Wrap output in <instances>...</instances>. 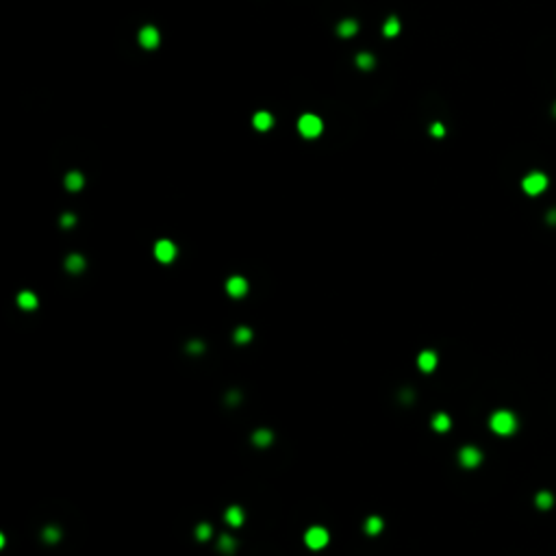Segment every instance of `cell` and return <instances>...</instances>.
Listing matches in <instances>:
<instances>
[{"label":"cell","mask_w":556,"mask_h":556,"mask_svg":"<svg viewBox=\"0 0 556 556\" xmlns=\"http://www.w3.org/2000/svg\"><path fill=\"white\" fill-rule=\"evenodd\" d=\"M328 541H331V535H328V530L322 528V526H313V528H309L307 535H304V543H307L311 550L326 548Z\"/></svg>","instance_id":"3957f363"},{"label":"cell","mask_w":556,"mask_h":556,"mask_svg":"<svg viewBox=\"0 0 556 556\" xmlns=\"http://www.w3.org/2000/svg\"><path fill=\"white\" fill-rule=\"evenodd\" d=\"M83 174L81 172H70L68 176H65V187H68L70 191H79L83 187Z\"/></svg>","instance_id":"5bb4252c"},{"label":"cell","mask_w":556,"mask_h":556,"mask_svg":"<svg viewBox=\"0 0 556 556\" xmlns=\"http://www.w3.org/2000/svg\"><path fill=\"white\" fill-rule=\"evenodd\" d=\"M44 537H46V541H57L59 539V530L57 528H46Z\"/></svg>","instance_id":"d4e9b609"},{"label":"cell","mask_w":556,"mask_h":556,"mask_svg":"<svg viewBox=\"0 0 556 556\" xmlns=\"http://www.w3.org/2000/svg\"><path fill=\"white\" fill-rule=\"evenodd\" d=\"M356 28H358V24L354 22V20H343L341 24H339V35H341V37H352V35L356 33Z\"/></svg>","instance_id":"ac0fdd59"},{"label":"cell","mask_w":556,"mask_h":556,"mask_svg":"<svg viewBox=\"0 0 556 556\" xmlns=\"http://www.w3.org/2000/svg\"><path fill=\"white\" fill-rule=\"evenodd\" d=\"M226 294L230 298H243L248 294V280L241 276H232L226 280Z\"/></svg>","instance_id":"52a82bcc"},{"label":"cell","mask_w":556,"mask_h":556,"mask_svg":"<svg viewBox=\"0 0 556 556\" xmlns=\"http://www.w3.org/2000/svg\"><path fill=\"white\" fill-rule=\"evenodd\" d=\"M548 222L556 224V209H554V211H550V215H548Z\"/></svg>","instance_id":"83f0119b"},{"label":"cell","mask_w":556,"mask_h":556,"mask_svg":"<svg viewBox=\"0 0 556 556\" xmlns=\"http://www.w3.org/2000/svg\"><path fill=\"white\" fill-rule=\"evenodd\" d=\"M356 63H358V68H361V70H372L374 57L369 55V52H361V55L356 57Z\"/></svg>","instance_id":"44dd1931"},{"label":"cell","mask_w":556,"mask_h":556,"mask_svg":"<svg viewBox=\"0 0 556 556\" xmlns=\"http://www.w3.org/2000/svg\"><path fill=\"white\" fill-rule=\"evenodd\" d=\"M537 506H539L541 511H548V509H552V504H554V495L550 493V491H541V493H537Z\"/></svg>","instance_id":"e0dca14e"},{"label":"cell","mask_w":556,"mask_h":556,"mask_svg":"<svg viewBox=\"0 0 556 556\" xmlns=\"http://www.w3.org/2000/svg\"><path fill=\"white\" fill-rule=\"evenodd\" d=\"M224 519L232 526V528H239V526L243 524V511L239 509V506H230V509H226Z\"/></svg>","instance_id":"8fae6325"},{"label":"cell","mask_w":556,"mask_h":556,"mask_svg":"<svg viewBox=\"0 0 556 556\" xmlns=\"http://www.w3.org/2000/svg\"><path fill=\"white\" fill-rule=\"evenodd\" d=\"M298 128H300V133L304 137H309V139H313V137H318L322 133V119L318 115H313V113H307V115L300 117V122H298Z\"/></svg>","instance_id":"277c9868"},{"label":"cell","mask_w":556,"mask_h":556,"mask_svg":"<svg viewBox=\"0 0 556 556\" xmlns=\"http://www.w3.org/2000/svg\"><path fill=\"white\" fill-rule=\"evenodd\" d=\"M220 550H222V552H232V550H235V541L230 539L228 535H224V537H220Z\"/></svg>","instance_id":"603a6c76"},{"label":"cell","mask_w":556,"mask_h":556,"mask_svg":"<svg viewBox=\"0 0 556 556\" xmlns=\"http://www.w3.org/2000/svg\"><path fill=\"white\" fill-rule=\"evenodd\" d=\"M382 31H385V35H387V37H396V35L400 33V22L396 20V17H389V20H387V24H385V28H382Z\"/></svg>","instance_id":"ffe728a7"},{"label":"cell","mask_w":556,"mask_h":556,"mask_svg":"<svg viewBox=\"0 0 556 556\" xmlns=\"http://www.w3.org/2000/svg\"><path fill=\"white\" fill-rule=\"evenodd\" d=\"M196 537H198L200 541H207L209 537H211V526H209V524H200L198 530H196Z\"/></svg>","instance_id":"cb8c5ba5"},{"label":"cell","mask_w":556,"mask_h":556,"mask_svg":"<svg viewBox=\"0 0 556 556\" xmlns=\"http://www.w3.org/2000/svg\"><path fill=\"white\" fill-rule=\"evenodd\" d=\"M489 426H491L493 433L502 435V437H506V435L515 433L517 428V417L511 413V411H495V413L491 415V420H489Z\"/></svg>","instance_id":"6da1fadb"},{"label":"cell","mask_w":556,"mask_h":556,"mask_svg":"<svg viewBox=\"0 0 556 556\" xmlns=\"http://www.w3.org/2000/svg\"><path fill=\"white\" fill-rule=\"evenodd\" d=\"M450 426H452V420L445 413H437L433 417V428L437 433H445V430H450Z\"/></svg>","instance_id":"4fadbf2b"},{"label":"cell","mask_w":556,"mask_h":556,"mask_svg":"<svg viewBox=\"0 0 556 556\" xmlns=\"http://www.w3.org/2000/svg\"><path fill=\"white\" fill-rule=\"evenodd\" d=\"M250 339H252V333H250V328H237V333H235V341H237V343H248Z\"/></svg>","instance_id":"7402d4cb"},{"label":"cell","mask_w":556,"mask_h":556,"mask_svg":"<svg viewBox=\"0 0 556 556\" xmlns=\"http://www.w3.org/2000/svg\"><path fill=\"white\" fill-rule=\"evenodd\" d=\"M430 133H433L435 137H444V133H445V128H444V126H441V124H439V122H435V124H433V126H430Z\"/></svg>","instance_id":"484cf974"},{"label":"cell","mask_w":556,"mask_h":556,"mask_svg":"<svg viewBox=\"0 0 556 556\" xmlns=\"http://www.w3.org/2000/svg\"><path fill=\"white\" fill-rule=\"evenodd\" d=\"M522 187L528 196H539L548 187V176L541 174V172H530V174L522 181Z\"/></svg>","instance_id":"7a4b0ae2"},{"label":"cell","mask_w":556,"mask_h":556,"mask_svg":"<svg viewBox=\"0 0 556 556\" xmlns=\"http://www.w3.org/2000/svg\"><path fill=\"white\" fill-rule=\"evenodd\" d=\"M154 256L161 263H172L176 259V246L167 239H161V241L154 243Z\"/></svg>","instance_id":"5b68a950"},{"label":"cell","mask_w":556,"mask_h":556,"mask_svg":"<svg viewBox=\"0 0 556 556\" xmlns=\"http://www.w3.org/2000/svg\"><path fill=\"white\" fill-rule=\"evenodd\" d=\"M61 222H63V226H72L74 224V215H63Z\"/></svg>","instance_id":"4316f807"},{"label":"cell","mask_w":556,"mask_h":556,"mask_svg":"<svg viewBox=\"0 0 556 556\" xmlns=\"http://www.w3.org/2000/svg\"><path fill=\"white\" fill-rule=\"evenodd\" d=\"M554 113H556V109H554Z\"/></svg>","instance_id":"f1b7e54d"},{"label":"cell","mask_w":556,"mask_h":556,"mask_svg":"<svg viewBox=\"0 0 556 556\" xmlns=\"http://www.w3.org/2000/svg\"><path fill=\"white\" fill-rule=\"evenodd\" d=\"M272 433L270 430H265V428H261V430H256V433L252 435V441H254V445H259V447H265V445H270L272 444Z\"/></svg>","instance_id":"2e32d148"},{"label":"cell","mask_w":556,"mask_h":556,"mask_svg":"<svg viewBox=\"0 0 556 556\" xmlns=\"http://www.w3.org/2000/svg\"><path fill=\"white\" fill-rule=\"evenodd\" d=\"M417 367L422 369V372H433L435 367H437V354L430 350H424L420 356H417Z\"/></svg>","instance_id":"9c48e42d"},{"label":"cell","mask_w":556,"mask_h":556,"mask_svg":"<svg viewBox=\"0 0 556 556\" xmlns=\"http://www.w3.org/2000/svg\"><path fill=\"white\" fill-rule=\"evenodd\" d=\"M139 41L143 48H157L159 46V31L154 26H146L139 33Z\"/></svg>","instance_id":"ba28073f"},{"label":"cell","mask_w":556,"mask_h":556,"mask_svg":"<svg viewBox=\"0 0 556 556\" xmlns=\"http://www.w3.org/2000/svg\"><path fill=\"white\" fill-rule=\"evenodd\" d=\"M252 122H254V128H256V130H267V128L272 126V115H270V113H265V111H259V113L254 115Z\"/></svg>","instance_id":"9a60e30c"},{"label":"cell","mask_w":556,"mask_h":556,"mask_svg":"<svg viewBox=\"0 0 556 556\" xmlns=\"http://www.w3.org/2000/svg\"><path fill=\"white\" fill-rule=\"evenodd\" d=\"M65 267H68V272L79 274V272L85 270V259H83L81 254H70L68 261H65Z\"/></svg>","instance_id":"7c38bea8"},{"label":"cell","mask_w":556,"mask_h":556,"mask_svg":"<svg viewBox=\"0 0 556 556\" xmlns=\"http://www.w3.org/2000/svg\"><path fill=\"white\" fill-rule=\"evenodd\" d=\"M458 461H461V465L463 467H478V465H480V461H482V452L478 450V447H474V445H465L461 452H458Z\"/></svg>","instance_id":"8992f818"},{"label":"cell","mask_w":556,"mask_h":556,"mask_svg":"<svg viewBox=\"0 0 556 556\" xmlns=\"http://www.w3.org/2000/svg\"><path fill=\"white\" fill-rule=\"evenodd\" d=\"M382 519L380 517H376V515H372V517H367V522H365V533L367 535H378L380 530H382Z\"/></svg>","instance_id":"d6986e66"},{"label":"cell","mask_w":556,"mask_h":556,"mask_svg":"<svg viewBox=\"0 0 556 556\" xmlns=\"http://www.w3.org/2000/svg\"><path fill=\"white\" fill-rule=\"evenodd\" d=\"M17 307L24 309V311L37 309V296H35L33 291H22V294H17Z\"/></svg>","instance_id":"30bf717a"}]
</instances>
